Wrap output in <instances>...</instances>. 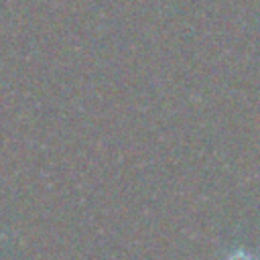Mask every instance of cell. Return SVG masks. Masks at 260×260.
Segmentation results:
<instances>
[{"label":"cell","instance_id":"1","mask_svg":"<svg viewBox=\"0 0 260 260\" xmlns=\"http://www.w3.org/2000/svg\"><path fill=\"white\" fill-rule=\"evenodd\" d=\"M225 260H256L252 254H246L244 250H238V252H232Z\"/></svg>","mask_w":260,"mask_h":260}]
</instances>
